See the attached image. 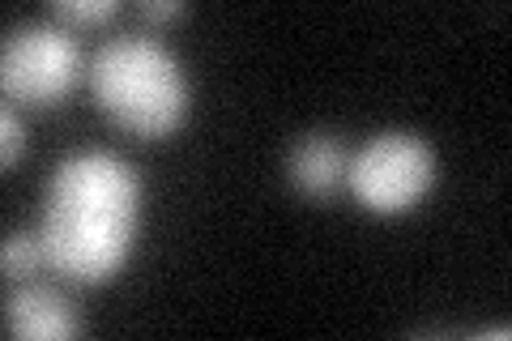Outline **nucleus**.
<instances>
[{
	"label": "nucleus",
	"instance_id": "nucleus-10",
	"mask_svg": "<svg viewBox=\"0 0 512 341\" xmlns=\"http://www.w3.org/2000/svg\"><path fill=\"white\" fill-rule=\"evenodd\" d=\"M141 13H146V18H180L184 5H180V0H146Z\"/></svg>",
	"mask_w": 512,
	"mask_h": 341
},
{
	"label": "nucleus",
	"instance_id": "nucleus-6",
	"mask_svg": "<svg viewBox=\"0 0 512 341\" xmlns=\"http://www.w3.org/2000/svg\"><path fill=\"white\" fill-rule=\"evenodd\" d=\"M346 150L338 137L329 133H308L295 141L291 158H286V171H291L295 188L312 192V197H325V192H333L342 180H346Z\"/></svg>",
	"mask_w": 512,
	"mask_h": 341
},
{
	"label": "nucleus",
	"instance_id": "nucleus-3",
	"mask_svg": "<svg viewBox=\"0 0 512 341\" xmlns=\"http://www.w3.org/2000/svg\"><path fill=\"white\" fill-rule=\"evenodd\" d=\"M346 184L372 214H410L436 184V150L419 133L389 128L359 145V154L346 162Z\"/></svg>",
	"mask_w": 512,
	"mask_h": 341
},
{
	"label": "nucleus",
	"instance_id": "nucleus-8",
	"mask_svg": "<svg viewBox=\"0 0 512 341\" xmlns=\"http://www.w3.org/2000/svg\"><path fill=\"white\" fill-rule=\"evenodd\" d=\"M52 13L64 22H103L116 13V0H60V5H52Z\"/></svg>",
	"mask_w": 512,
	"mask_h": 341
},
{
	"label": "nucleus",
	"instance_id": "nucleus-9",
	"mask_svg": "<svg viewBox=\"0 0 512 341\" xmlns=\"http://www.w3.org/2000/svg\"><path fill=\"white\" fill-rule=\"evenodd\" d=\"M0 158H5V167H13V162L22 158V150H26V128H22V120H18V111H13V103L0 111Z\"/></svg>",
	"mask_w": 512,
	"mask_h": 341
},
{
	"label": "nucleus",
	"instance_id": "nucleus-7",
	"mask_svg": "<svg viewBox=\"0 0 512 341\" xmlns=\"http://www.w3.org/2000/svg\"><path fill=\"white\" fill-rule=\"evenodd\" d=\"M0 261H5L9 278H26V273H35L39 265H47L43 239L39 235H9L5 239V252H0Z\"/></svg>",
	"mask_w": 512,
	"mask_h": 341
},
{
	"label": "nucleus",
	"instance_id": "nucleus-1",
	"mask_svg": "<svg viewBox=\"0 0 512 341\" xmlns=\"http://www.w3.org/2000/svg\"><path fill=\"white\" fill-rule=\"evenodd\" d=\"M141 184L111 150H77L56 167L43 197L39 239L47 265L69 282L99 286L124 269L137 239Z\"/></svg>",
	"mask_w": 512,
	"mask_h": 341
},
{
	"label": "nucleus",
	"instance_id": "nucleus-4",
	"mask_svg": "<svg viewBox=\"0 0 512 341\" xmlns=\"http://www.w3.org/2000/svg\"><path fill=\"white\" fill-rule=\"evenodd\" d=\"M82 77V47L64 26L30 22L5 35L0 47V81L13 103L47 107L60 103Z\"/></svg>",
	"mask_w": 512,
	"mask_h": 341
},
{
	"label": "nucleus",
	"instance_id": "nucleus-2",
	"mask_svg": "<svg viewBox=\"0 0 512 341\" xmlns=\"http://www.w3.org/2000/svg\"><path fill=\"white\" fill-rule=\"evenodd\" d=\"M90 94L133 137H167L188 116L184 64L150 35L107 39L90 60Z\"/></svg>",
	"mask_w": 512,
	"mask_h": 341
},
{
	"label": "nucleus",
	"instance_id": "nucleus-5",
	"mask_svg": "<svg viewBox=\"0 0 512 341\" xmlns=\"http://www.w3.org/2000/svg\"><path fill=\"white\" fill-rule=\"evenodd\" d=\"M5 329L13 337H30V341H60V337L82 333V320H77L69 299L56 295V290L26 286L5 303Z\"/></svg>",
	"mask_w": 512,
	"mask_h": 341
}]
</instances>
